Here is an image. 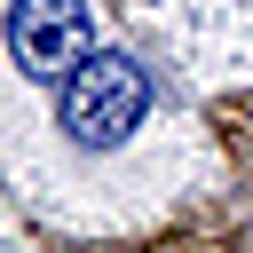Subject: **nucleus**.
Returning <instances> with one entry per match:
<instances>
[{
	"label": "nucleus",
	"instance_id": "nucleus-1",
	"mask_svg": "<svg viewBox=\"0 0 253 253\" xmlns=\"http://www.w3.org/2000/svg\"><path fill=\"white\" fill-rule=\"evenodd\" d=\"M150 111V71L126 47H87L63 71V126L79 150H119Z\"/></svg>",
	"mask_w": 253,
	"mask_h": 253
},
{
	"label": "nucleus",
	"instance_id": "nucleus-2",
	"mask_svg": "<svg viewBox=\"0 0 253 253\" xmlns=\"http://www.w3.org/2000/svg\"><path fill=\"white\" fill-rule=\"evenodd\" d=\"M87 47H95L87 0H8V55H16V71L63 79Z\"/></svg>",
	"mask_w": 253,
	"mask_h": 253
}]
</instances>
